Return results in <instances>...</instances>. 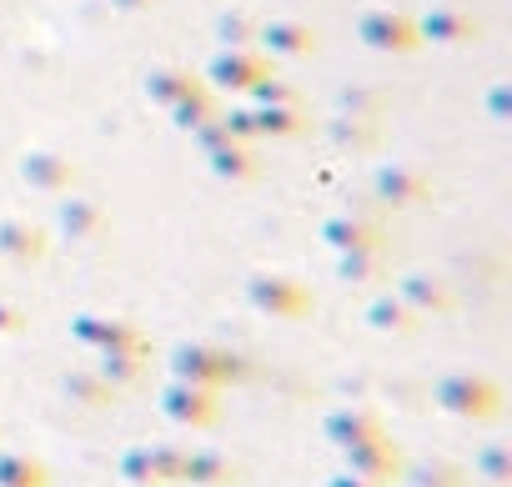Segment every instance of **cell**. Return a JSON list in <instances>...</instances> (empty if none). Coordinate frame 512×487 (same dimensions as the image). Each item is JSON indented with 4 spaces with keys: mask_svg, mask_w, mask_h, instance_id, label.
<instances>
[{
    "mask_svg": "<svg viewBox=\"0 0 512 487\" xmlns=\"http://www.w3.org/2000/svg\"><path fill=\"white\" fill-rule=\"evenodd\" d=\"M0 472L11 477V487H26V467H21V462H11V467H0Z\"/></svg>",
    "mask_w": 512,
    "mask_h": 487,
    "instance_id": "cell-1",
    "label": "cell"
}]
</instances>
